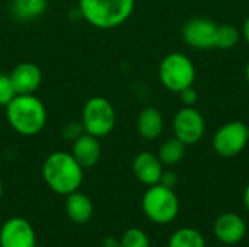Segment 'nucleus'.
<instances>
[{"label": "nucleus", "mask_w": 249, "mask_h": 247, "mask_svg": "<svg viewBox=\"0 0 249 247\" xmlns=\"http://www.w3.org/2000/svg\"><path fill=\"white\" fill-rule=\"evenodd\" d=\"M42 178L53 192L66 197L79 191L83 182V167L71 153L54 151L42 163Z\"/></svg>", "instance_id": "1"}, {"label": "nucleus", "mask_w": 249, "mask_h": 247, "mask_svg": "<svg viewBox=\"0 0 249 247\" xmlns=\"http://www.w3.org/2000/svg\"><path fill=\"white\" fill-rule=\"evenodd\" d=\"M4 108L9 125L20 135H36L47 124L45 105L35 95H16Z\"/></svg>", "instance_id": "2"}, {"label": "nucleus", "mask_w": 249, "mask_h": 247, "mask_svg": "<svg viewBox=\"0 0 249 247\" xmlns=\"http://www.w3.org/2000/svg\"><path fill=\"white\" fill-rule=\"evenodd\" d=\"M136 0H79L80 16L93 28L114 29L133 15Z\"/></svg>", "instance_id": "3"}, {"label": "nucleus", "mask_w": 249, "mask_h": 247, "mask_svg": "<svg viewBox=\"0 0 249 247\" xmlns=\"http://www.w3.org/2000/svg\"><path fill=\"white\" fill-rule=\"evenodd\" d=\"M159 80L162 86L174 93L193 86L196 80V66L184 52H171L159 64Z\"/></svg>", "instance_id": "4"}, {"label": "nucleus", "mask_w": 249, "mask_h": 247, "mask_svg": "<svg viewBox=\"0 0 249 247\" xmlns=\"http://www.w3.org/2000/svg\"><path fill=\"white\" fill-rule=\"evenodd\" d=\"M146 217L156 224L172 223L179 213V201L172 188L156 183L149 186L142 199Z\"/></svg>", "instance_id": "5"}, {"label": "nucleus", "mask_w": 249, "mask_h": 247, "mask_svg": "<svg viewBox=\"0 0 249 247\" xmlns=\"http://www.w3.org/2000/svg\"><path fill=\"white\" fill-rule=\"evenodd\" d=\"M80 122L86 134L102 138L114 131L117 114L108 99L102 96H92L83 105Z\"/></svg>", "instance_id": "6"}, {"label": "nucleus", "mask_w": 249, "mask_h": 247, "mask_svg": "<svg viewBox=\"0 0 249 247\" xmlns=\"http://www.w3.org/2000/svg\"><path fill=\"white\" fill-rule=\"evenodd\" d=\"M248 143V125L239 121L223 124L213 135L214 151L226 159L241 154Z\"/></svg>", "instance_id": "7"}, {"label": "nucleus", "mask_w": 249, "mask_h": 247, "mask_svg": "<svg viewBox=\"0 0 249 247\" xmlns=\"http://www.w3.org/2000/svg\"><path fill=\"white\" fill-rule=\"evenodd\" d=\"M174 135L185 146H193L201 141L206 132V121L203 114L194 106L181 108L172 121Z\"/></svg>", "instance_id": "8"}, {"label": "nucleus", "mask_w": 249, "mask_h": 247, "mask_svg": "<svg viewBox=\"0 0 249 247\" xmlns=\"http://www.w3.org/2000/svg\"><path fill=\"white\" fill-rule=\"evenodd\" d=\"M217 25L207 17H193L182 26V38L187 45L197 49L214 48V35Z\"/></svg>", "instance_id": "9"}, {"label": "nucleus", "mask_w": 249, "mask_h": 247, "mask_svg": "<svg viewBox=\"0 0 249 247\" xmlns=\"http://www.w3.org/2000/svg\"><path fill=\"white\" fill-rule=\"evenodd\" d=\"M35 230L22 217L9 218L0 229V247H35Z\"/></svg>", "instance_id": "10"}, {"label": "nucleus", "mask_w": 249, "mask_h": 247, "mask_svg": "<svg viewBox=\"0 0 249 247\" xmlns=\"http://www.w3.org/2000/svg\"><path fill=\"white\" fill-rule=\"evenodd\" d=\"M9 76L18 95H34L42 83L41 68L31 61L18 64Z\"/></svg>", "instance_id": "11"}, {"label": "nucleus", "mask_w": 249, "mask_h": 247, "mask_svg": "<svg viewBox=\"0 0 249 247\" xmlns=\"http://www.w3.org/2000/svg\"><path fill=\"white\" fill-rule=\"evenodd\" d=\"M247 234V224L242 217L235 213H225L217 217L214 223V236L225 245L233 246L244 240Z\"/></svg>", "instance_id": "12"}, {"label": "nucleus", "mask_w": 249, "mask_h": 247, "mask_svg": "<svg viewBox=\"0 0 249 247\" xmlns=\"http://www.w3.org/2000/svg\"><path fill=\"white\" fill-rule=\"evenodd\" d=\"M133 172L139 182L146 186H153L160 182L163 173V165L158 154L150 151L139 153L133 160Z\"/></svg>", "instance_id": "13"}, {"label": "nucleus", "mask_w": 249, "mask_h": 247, "mask_svg": "<svg viewBox=\"0 0 249 247\" xmlns=\"http://www.w3.org/2000/svg\"><path fill=\"white\" fill-rule=\"evenodd\" d=\"M71 156L76 159V162L83 167V169H89L93 167L99 159H101V143L99 138L90 135V134H82L74 143H71Z\"/></svg>", "instance_id": "14"}, {"label": "nucleus", "mask_w": 249, "mask_h": 247, "mask_svg": "<svg viewBox=\"0 0 249 247\" xmlns=\"http://www.w3.org/2000/svg\"><path fill=\"white\" fill-rule=\"evenodd\" d=\"M163 127H165L163 116L160 111H158L156 108H144L137 116V122H136L137 132L146 141H153L158 137H160Z\"/></svg>", "instance_id": "15"}, {"label": "nucleus", "mask_w": 249, "mask_h": 247, "mask_svg": "<svg viewBox=\"0 0 249 247\" xmlns=\"http://www.w3.org/2000/svg\"><path fill=\"white\" fill-rule=\"evenodd\" d=\"M66 214L67 217L77 224L88 223L93 215V202L88 195L80 191H74L66 195Z\"/></svg>", "instance_id": "16"}, {"label": "nucleus", "mask_w": 249, "mask_h": 247, "mask_svg": "<svg viewBox=\"0 0 249 247\" xmlns=\"http://www.w3.org/2000/svg\"><path fill=\"white\" fill-rule=\"evenodd\" d=\"M47 9V0H12L10 12L16 20L26 22L39 17Z\"/></svg>", "instance_id": "17"}, {"label": "nucleus", "mask_w": 249, "mask_h": 247, "mask_svg": "<svg viewBox=\"0 0 249 247\" xmlns=\"http://www.w3.org/2000/svg\"><path fill=\"white\" fill-rule=\"evenodd\" d=\"M185 153H187V146L182 141H179L177 137H174L166 140L159 147L158 157L163 166H175L185 157Z\"/></svg>", "instance_id": "18"}, {"label": "nucleus", "mask_w": 249, "mask_h": 247, "mask_svg": "<svg viewBox=\"0 0 249 247\" xmlns=\"http://www.w3.org/2000/svg\"><path fill=\"white\" fill-rule=\"evenodd\" d=\"M168 247H206V242L200 231L191 227H184L171 236Z\"/></svg>", "instance_id": "19"}, {"label": "nucleus", "mask_w": 249, "mask_h": 247, "mask_svg": "<svg viewBox=\"0 0 249 247\" xmlns=\"http://www.w3.org/2000/svg\"><path fill=\"white\" fill-rule=\"evenodd\" d=\"M241 38V32L235 25H217L214 35V47L219 49L233 48Z\"/></svg>", "instance_id": "20"}, {"label": "nucleus", "mask_w": 249, "mask_h": 247, "mask_svg": "<svg viewBox=\"0 0 249 247\" xmlns=\"http://www.w3.org/2000/svg\"><path fill=\"white\" fill-rule=\"evenodd\" d=\"M120 247H150V240L143 230L133 227L124 231L120 240Z\"/></svg>", "instance_id": "21"}, {"label": "nucleus", "mask_w": 249, "mask_h": 247, "mask_svg": "<svg viewBox=\"0 0 249 247\" xmlns=\"http://www.w3.org/2000/svg\"><path fill=\"white\" fill-rule=\"evenodd\" d=\"M16 95L18 93L13 87L10 76L0 73V106H6Z\"/></svg>", "instance_id": "22"}, {"label": "nucleus", "mask_w": 249, "mask_h": 247, "mask_svg": "<svg viewBox=\"0 0 249 247\" xmlns=\"http://www.w3.org/2000/svg\"><path fill=\"white\" fill-rule=\"evenodd\" d=\"M82 134H85L82 122H70V124L64 125L61 130V137L69 143H74Z\"/></svg>", "instance_id": "23"}, {"label": "nucleus", "mask_w": 249, "mask_h": 247, "mask_svg": "<svg viewBox=\"0 0 249 247\" xmlns=\"http://www.w3.org/2000/svg\"><path fill=\"white\" fill-rule=\"evenodd\" d=\"M178 95H179V99H181L184 106H194L196 102H197V98H198V95H197V92H196V89L193 86L181 90Z\"/></svg>", "instance_id": "24"}, {"label": "nucleus", "mask_w": 249, "mask_h": 247, "mask_svg": "<svg viewBox=\"0 0 249 247\" xmlns=\"http://www.w3.org/2000/svg\"><path fill=\"white\" fill-rule=\"evenodd\" d=\"M177 182H178V176H177L175 172H172V170H166V172H165V170H163L159 183H162L163 186H168V188H172V189H174V186L177 185Z\"/></svg>", "instance_id": "25"}, {"label": "nucleus", "mask_w": 249, "mask_h": 247, "mask_svg": "<svg viewBox=\"0 0 249 247\" xmlns=\"http://www.w3.org/2000/svg\"><path fill=\"white\" fill-rule=\"evenodd\" d=\"M242 36L247 41V44L249 45V16L245 19L244 25H242Z\"/></svg>", "instance_id": "26"}, {"label": "nucleus", "mask_w": 249, "mask_h": 247, "mask_svg": "<svg viewBox=\"0 0 249 247\" xmlns=\"http://www.w3.org/2000/svg\"><path fill=\"white\" fill-rule=\"evenodd\" d=\"M104 247H120V243H117L112 237L104 239Z\"/></svg>", "instance_id": "27"}, {"label": "nucleus", "mask_w": 249, "mask_h": 247, "mask_svg": "<svg viewBox=\"0 0 249 247\" xmlns=\"http://www.w3.org/2000/svg\"><path fill=\"white\" fill-rule=\"evenodd\" d=\"M244 205H245L247 211L249 213V183L247 185L245 191H244Z\"/></svg>", "instance_id": "28"}, {"label": "nucleus", "mask_w": 249, "mask_h": 247, "mask_svg": "<svg viewBox=\"0 0 249 247\" xmlns=\"http://www.w3.org/2000/svg\"><path fill=\"white\" fill-rule=\"evenodd\" d=\"M245 77H247V82H248L249 84V61L248 64H247V67H245Z\"/></svg>", "instance_id": "29"}, {"label": "nucleus", "mask_w": 249, "mask_h": 247, "mask_svg": "<svg viewBox=\"0 0 249 247\" xmlns=\"http://www.w3.org/2000/svg\"><path fill=\"white\" fill-rule=\"evenodd\" d=\"M3 197V185H1V182H0V198Z\"/></svg>", "instance_id": "30"}, {"label": "nucleus", "mask_w": 249, "mask_h": 247, "mask_svg": "<svg viewBox=\"0 0 249 247\" xmlns=\"http://www.w3.org/2000/svg\"><path fill=\"white\" fill-rule=\"evenodd\" d=\"M248 138H249V127H248Z\"/></svg>", "instance_id": "31"}, {"label": "nucleus", "mask_w": 249, "mask_h": 247, "mask_svg": "<svg viewBox=\"0 0 249 247\" xmlns=\"http://www.w3.org/2000/svg\"><path fill=\"white\" fill-rule=\"evenodd\" d=\"M35 247H45V246H35Z\"/></svg>", "instance_id": "32"}, {"label": "nucleus", "mask_w": 249, "mask_h": 247, "mask_svg": "<svg viewBox=\"0 0 249 247\" xmlns=\"http://www.w3.org/2000/svg\"><path fill=\"white\" fill-rule=\"evenodd\" d=\"M223 247H231V246H223Z\"/></svg>", "instance_id": "33"}]
</instances>
